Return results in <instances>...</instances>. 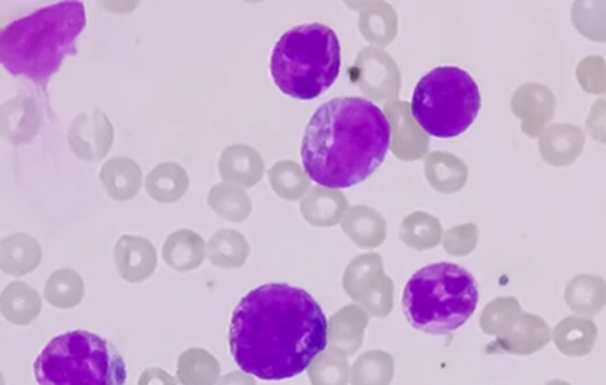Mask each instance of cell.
I'll list each match as a JSON object with an SVG mask.
<instances>
[{"label":"cell","mask_w":606,"mask_h":385,"mask_svg":"<svg viewBox=\"0 0 606 385\" xmlns=\"http://www.w3.org/2000/svg\"><path fill=\"white\" fill-rule=\"evenodd\" d=\"M327 345L323 310L297 287H257L239 301L230 319V354L239 368L261 381L297 377Z\"/></svg>","instance_id":"1"},{"label":"cell","mask_w":606,"mask_h":385,"mask_svg":"<svg viewBox=\"0 0 606 385\" xmlns=\"http://www.w3.org/2000/svg\"><path fill=\"white\" fill-rule=\"evenodd\" d=\"M390 142L389 118L374 103L363 97H333L307 124L301 162L316 185L351 188L381 167Z\"/></svg>","instance_id":"2"},{"label":"cell","mask_w":606,"mask_h":385,"mask_svg":"<svg viewBox=\"0 0 606 385\" xmlns=\"http://www.w3.org/2000/svg\"><path fill=\"white\" fill-rule=\"evenodd\" d=\"M88 25L85 6L66 0L38 9L0 29V66L47 93Z\"/></svg>","instance_id":"3"},{"label":"cell","mask_w":606,"mask_h":385,"mask_svg":"<svg viewBox=\"0 0 606 385\" xmlns=\"http://www.w3.org/2000/svg\"><path fill=\"white\" fill-rule=\"evenodd\" d=\"M271 79L286 96L310 101L327 93L341 71V44L321 23L298 25L275 44Z\"/></svg>","instance_id":"4"},{"label":"cell","mask_w":606,"mask_h":385,"mask_svg":"<svg viewBox=\"0 0 606 385\" xmlns=\"http://www.w3.org/2000/svg\"><path fill=\"white\" fill-rule=\"evenodd\" d=\"M477 283L456 263L439 262L417 271L403 292L408 322L422 333L451 334L474 315Z\"/></svg>","instance_id":"5"},{"label":"cell","mask_w":606,"mask_h":385,"mask_svg":"<svg viewBox=\"0 0 606 385\" xmlns=\"http://www.w3.org/2000/svg\"><path fill=\"white\" fill-rule=\"evenodd\" d=\"M40 385H124L126 364L105 337L89 331H70L50 340L34 361Z\"/></svg>","instance_id":"6"},{"label":"cell","mask_w":606,"mask_h":385,"mask_svg":"<svg viewBox=\"0 0 606 385\" xmlns=\"http://www.w3.org/2000/svg\"><path fill=\"white\" fill-rule=\"evenodd\" d=\"M479 110L481 91L461 67H434L413 91V118L434 138L463 135L474 124Z\"/></svg>","instance_id":"7"},{"label":"cell","mask_w":606,"mask_h":385,"mask_svg":"<svg viewBox=\"0 0 606 385\" xmlns=\"http://www.w3.org/2000/svg\"><path fill=\"white\" fill-rule=\"evenodd\" d=\"M43 126L40 101L18 94L0 105V136L11 145H25L34 141Z\"/></svg>","instance_id":"8"},{"label":"cell","mask_w":606,"mask_h":385,"mask_svg":"<svg viewBox=\"0 0 606 385\" xmlns=\"http://www.w3.org/2000/svg\"><path fill=\"white\" fill-rule=\"evenodd\" d=\"M68 144L76 158L93 163L102 159L112 141L111 124L100 110H91L71 123Z\"/></svg>","instance_id":"9"},{"label":"cell","mask_w":606,"mask_h":385,"mask_svg":"<svg viewBox=\"0 0 606 385\" xmlns=\"http://www.w3.org/2000/svg\"><path fill=\"white\" fill-rule=\"evenodd\" d=\"M41 260V244L29 233H11L0 241V271L8 277H25L40 268Z\"/></svg>","instance_id":"10"},{"label":"cell","mask_w":606,"mask_h":385,"mask_svg":"<svg viewBox=\"0 0 606 385\" xmlns=\"http://www.w3.org/2000/svg\"><path fill=\"white\" fill-rule=\"evenodd\" d=\"M43 310L38 290L23 281L9 283L0 293V315L13 325H31Z\"/></svg>","instance_id":"11"},{"label":"cell","mask_w":606,"mask_h":385,"mask_svg":"<svg viewBox=\"0 0 606 385\" xmlns=\"http://www.w3.org/2000/svg\"><path fill=\"white\" fill-rule=\"evenodd\" d=\"M598 337V327L593 320L569 316L555 327L554 340L558 351L569 357L589 354Z\"/></svg>","instance_id":"12"},{"label":"cell","mask_w":606,"mask_h":385,"mask_svg":"<svg viewBox=\"0 0 606 385\" xmlns=\"http://www.w3.org/2000/svg\"><path fill=\"white\" fill-rule=\"evenodd\" d=\"M115 263L124 280L138 281L150 277L153 268V250L150 242L137 237H123L115 246Z\"/></svg>","instance_id":"13"},{"label":"cell","mask_w":606,"mask_h":385,"mask_svg":"<svg viewBox=\"0 0 606 385\" xmlns=\"http://www.w3.org/2000/svg\"><path fill=\"white\" fill-rule=\"evenodd\" d=\"M84 280L73 269H58L50 274L44 285L43 298L50 306L59 310H73L84 299Z\"/></svg>","instance_id":"14"},{"label":"cell","mask_w":606,"mask_h":385,"mask_svg":"<svg viewBox=\"0 0 606 385\" xmlns=\"http://www.w3.org/2000/svg\"><path fill=\"white\" fill-rule=\"evenodd\" d=\"M567 306L581 315L593 316L606 304V283L598 277H578L567 285Z\"/></svg>","instance_id":"15"},{"label":"cell","mask_w":606,"mask_h":385,"mask_svg":"<svg viewBox=\"0 0 606 385\" xmlns=\"http://www.w3.org/2000/svg\"><path fill=\"white\" fill-rule=\"evenodd\" d=\"M522 316V324L514 331L505 348L514 354H534L548 345L552 333L541 316L528 315V313H523Z\"/></svg>","instance_id":"16"},{"label":"cell","mask_w":606,"mask_h":385,"mask_svg":"<svg viewBox=\"0 0 606 385\" xmlns=\"http://www.w3.org/2000/svg\"><path fill=\"white\" fill-rule=\"evenodd\" d=\"M102 183L115 200H124L137 192V183L133 177V167L124 165V159L106 163L102 170Z\"/></svg>","instance_id":"17"},{"label":"cell","mask_w":606,"mask_h":385,"mask_svg":"<svg viewBox=\"0 0 606 385\" xmlns=\"http://www.w3.org/2000/svg\"><path fill=\"white\" fill-rule=\"evenodd\" d=\"M546 385H572V384H567V382H563V381H554V382H549V384H546Z\"/></svg>","instance_id":"18"},{"label":"cell","mask_w":606,"mask_h":385,"mask_svg":"<svg viewBox=\"0 0 606 385\" xmlns=\"http://www.w3.org/2000/svg\"><path fill=\"white\" fill-rule=\"evenodd\" d=\"M0 385H4V377H2V373H0Z\"/></svg>","instance_id":"19"}]
</instances>
